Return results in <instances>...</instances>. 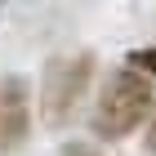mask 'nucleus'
I'll return each instance as SVG.
<instances>
[{
  "label": "nucleus",
  "instance_id": "7ed1b4c3",
  "mask_svg": "<svg viewBox=\"0 0 156 156\" xmlns=\"http://www.w3.org/2000/svg\"><path fill=\"white\" fill-rule=\"evenodd\" d=\"M31 85L23 76H0V156H13L31 138Z\"/></svg>",
  "mask_w": 156,
  "mask_h": 156
},
{
  "label": "nucleus",
  "instance_id": "39448f33",
  "mask_svg": "<svg viewBox=\"0 0 156 156\" xmlns=\"http://www.w3.org/2000/svg\"><path fill=\"white\" fill-rule=\"evenodd\" d=\"M67 156H94V152H89V147H72Z\"/></svg>",
  "mask_w": 156,
  "mask_h": 156
},
{
  "label": "nucleus",
  "instance_id": "f257e3e1",
  "mask_svg": "<svg viewBox=\"0 0 156 156\" xmlns=\"http://www.w3.org/2000/svg\"><path fill=\"white\" fill-rule=\"evenodd\" d=\"M147 112H152V76L134 72L129 62H125V67L112 72L107 85L98 89V103H94V138H103V143L129 138V134L147 120Z\"/></svg>",
  "mask_w": 156,
  "mask_h": 156
},
{
  "label": "nucleus",
  "instance_id": "f03ea898",
  "mask_svg": "<svg viewBox=\"0 0 156 156\" xmlns=\"http://www.w3.org/2000/svg\"><path fill=\"white\" fill-rule=\"evenodd\" d=\"M89 80H94V54L89 49L62 54V58H54L45 67V76H40V120L49 129H62L76 116Z\"/></svg>",
  "mask_w": 156,
  "mask_h": 156
},
{
  "label": "nucleus",
  "instance_id": "20e7f679",
  "mask_svg": "<svg viewBox=\"0 0 156 156\" xmlns=\"http://www.w3.org/2000/svg\"><path fill=\"white\" fill-rule=\"evenodd\" d=\"M143 143H147V152H156V116L147 120V138H143Z\"/></svg>",
  "mask_w": 156,
  "mask_h": 156
}]
</instances>
